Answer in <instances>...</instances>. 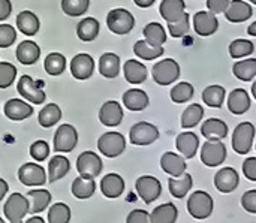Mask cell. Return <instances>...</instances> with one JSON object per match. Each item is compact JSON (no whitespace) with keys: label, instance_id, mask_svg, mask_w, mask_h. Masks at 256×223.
Masks as SVG:
<instances>
[{"label":"cell","instance_id":"31","mask_svg":"<svg viewBox=\"0 0 256 223\" xmlns=\"http://www.w3.org/2000/svg\"><path fill=\"white\" fill-rule=\"evenodd\" d=\"M99 72L105 78H116L120 72V57L114 52H105L99 58Z\"/></svg>","mask_w":256,"mask_h":223},{"label":"cell","instance_id":"35","mask_svg":"<svg viewBox=\"0 0 256 223\" xmlns=\"http://www.w3.org/2000/svg\"><path fill=\"white\" fill-rule=\"evenodd\" d=\"M177 218H178V210L172 202H166L156 207L150 214L152 223H176Z\"/></svg>","mask_w":256,"mask_h":223},{"label":"cell","instance_id":"13","mask_svg":"<svg viewBox=\"0 0 256 223\" xmlns=\"http://www.w3.org/2000/svg\"><path fill=\"white\" fill-rule=\"evenodd\" d=\"M18 180L24 186H42L46 183V172L40 165L28 162L18 170Z\"/></svg>","mask_w":256,"mask_h":223},{"label":"cell","instance_id":"25","mask_svg":"<svg viewBox=\"0 0 256 223\" xmlns=\"http://www.w3.org/2000/svg\"><path fill=\"white\" fill-rule=\"evenodd\" d=\"M228 108L232 114L242 116L249 111L250 108V98L246 90L243 88H236L231 92L228 96Z\"/></svg>","mask_w":256,"mask_h":223},{"label":"cell","instance_id":"42","mask_svg":"<svg viewBox=\"0 0 256 223\" xmlns=\"http://www.w3.org/2000/svg\"><path fill=\"white\" fill-rule=\"evenodd\" d=\"M232 72L242 81H252L256 76V58L237 62L232 68Z\"/></svg>","mask_w":256,"mask_h":223},{"label":"cell","instance_id":"50","mask_svg":"<svg viewBox=\"0 0 256 223\" xmlns=\"http://www.w3.org/2000/svg\"><path fill=\"white\" fill-rule=\"evenodd\" d=\"M48 154H50V146H48L46 141L39 140V141H34V142L30 146V156H32L34 160L42 162V160L46 159Z\"/></svg>","mask_w":256,"mask_h":223},{"label":"cell","instance_id":"12","mask_svg":"<svg viewBox=\"0 0 256 223\" xmlns=\"http://www.w3.org/2000/svg\"><path fill=\"white\" fill-rule=\"evenodd\" d=\"M16 90L26 100H28L34 105H42L46 99L45 92L34 82V80L30 75H22L18 80Z\"/></svg>","mask_w":256,"mask_h":223},{"label":"cell","instance_id":"33","mask_svg":"<svg viewBox=\"0 0 256 223\" xmlns=\"http://www.w3.org/2000/svg\"><path fill=\"white\" fill-rule=\"evenodd\" d=\"M192 184H194V180H192V176L190 174H183L182 177H171L168 180V188H170V194L174 196V198H184L188 195V192L192 189Z\"/></svg>","mask_w":256,"mask_h":223},{"label":"cell","instance_id":"34","mask_svg":"<svg viewBox=\"0 0 256 223\" xmlns=\"http://www.w3.org/2000/svg\"><path fill=\"white\" fill-rule=\"evenodd\" d=\"M99 21L96 18L87 16L84 20H81L76 26V34L82 42H92L98 38L99 34Z\"/></svg>","mask_w":256,"mask_h":223},{"label":"cell","instance_id":"59","mask_svg":"<svg viewBox=\"0 0 256 223\" xmlns=\"http://www.w3.org/2000/svg\"><path fill=\"white\" fill-rule=\"evenodd\" d=\"M24 223H45V220L42 218H39V216H33V218H30L28 220H26Z\"/></svg>","mask_w":256,"mask_h":223},{"label":"cell","instance_id":"62","mask_svg":"<svg viewBox=\"0 0 256 223\" xmlns=\"http://www.w3.org/2000/svg\"><path fill=\"white\" fill-rule=\"evenodd\" d=\"M0 223H6V222H4V220H3V219L0 218Z\"/></svg>","mask_w":256,"mask_h":223},{"label":"cell","instance_id":"32","mask_svg":"<svg viewBox=\"0 0 256 223\" xmlns=\"http://www.w3.org/2000/svg\"><path fill=\"white\" fill-rule=\"evenodd\" d=\"M70 170V162L64 156H54L48 162V182L54 183L60 178H63Z\"/></svg>","mask_w":256,"mask_h":223},{"label":"cell","instance_id":"49","mask_svg":"<svg viewBox=\"0 0 256 223\" xmlns=\"http://www.w3.org/2000/svg\"><path fill=\"white\" fill-rule=\"evenodd\" d=\"M168 30L172 38H182L189 32V14L184 12L182 18L174 22H168Z\"/></svg>","mask_w":256,"mask_h":223},{"label":"cell","instance_id":"45","mask_svg":"<svg viewBox=\"0 0 256 223\" xmlns=\"http://www.w3.org/2000/svg\"><path fill=\"white\" fill-rule=\"evenodd\" d=\"M255 51V46L248 39H236L230 44V54L232 58H242L250 56Z\"/></svg>","mask_w":256,"mask_h":223},{"label":"cell","instance_id":"22","mask_svg":"<svg viewBox=\"0 0 256 223\" xmlns=\"http://www.w3.org/2000/svg\"><path fill=\"white\" fill-rule=\"evenodd\" d=\"M176 146L184 159H192L200 148V138L194 132H183L177 136Z\"/></svg>","mask_w":256,"mask_h":223},{"label":"cell","instance_id":"6","mask_svg":"<svg viewBox=\"0 0 256 223\" xmlns=\"http://www.w3.org/2000/svg\"><path fill=\"white\" fill-rule=\"evenodd\" d=\"M226 159V147L220 140H207L201 148V160L208 168H216Z\"/></svg>","mask_w":256,"mask_h":223},{"label":"cell","instance_id":"37","mask_svg":"<svg viewBox=\"0 0 256 223\" xmlns=\"http://www.w3.org/2000/svg\"><path fill=\"white\" fill-rule=\"evenodd\" d=\"M60 118H62V110L56 104H46L39 111V116H38L39 124L42 128H52L54 124L58 123Z\"/></svg>","mask_w":256,"mask_h":223},{"label":"cell","instance_id":"10","mask_svg":"<svg viewBox=\"0 0 256 223\" xmlns=\"http://www.w3.org/2000/svg\"><path fill=\"white\" fill-rule=\"evenodd\" d=\"M129 138L134 146H150L159 138V129L152 123L140 122L132 126Z\"/></svg>","mask_w":256,"mask_h":223},{"label":"cell","instance_id":"41","mask_svg":"<svg viewBox=\"0 0 256 223\" xmlns=\"http://www.w3.org/2000/svg\"><path fill=\"white\" fill-rule=\"evenodd\" d=\"M204 117V108L198 104H192L184 110L182 114V126L183 129H192L195 128Z\"/></svg>","mask_w":256,"mask_h":223},{"label":"cell","instance_id":"7","mask_svg":"<svg viewBox=\"0 0 256 223\" xmlns=\"http://www.w3.org/2000/svg\"><path fill=\"white\" fill-rule=\"evenodd\" d=\"M28 210H30V204L27 198L16 192L8 198L3 207V213L10 223H21L22 218L28 213Z\"/></svg>","mask_w":256,"mask_h":223},{"label":"cell","instance_id":"60","mask_svg":"<svg viewBox=\"0 0 256 223\" xmlns=\"http://www.w3.org/2000/svg\"><path fill=\"white\" fill-rule=\"evenodd\" d=\"M248 33H249L250 36H256V21L255 22H252V24L248 27Z\"/></svg>","mask_w":256,"mask_h":223},{"label":"cell","instance_id":"17","mask_svg":"<svg viewBox=\"0 0 256 223\" xmlns=\"http://www.w3.org/2000/svg\"><path fill=\"white\" fill-rule=\"evenodd\" d=\"M238 182H240L238 172L231 166L222 168L214 176V186L222 194H230V192L236 190L238 186Z\"/></svg>","mask_w":256,"mask_h":223},{"label":"cell","instance_id":"30","mask_svg":"<svg viewBox=\"0 0 256 223\" xmlns=\"http://www.w3.org/2000/svg\"><path fill=\"white\" fill-rule=\"evenodd\" d=\"M201 134L207 140H224L228 135V124L219 118H208L204 122Z\"/></svg>","mask_w":256,"mask_h":223},{"label":"cell","instance_id":"40","mask_svg":"<svg viewBox=\"0 0 256 223\" xmlns=\"http://www.w3.org/2000/svg\"><path fill=\"white\" fill-rule=\"evenodd\" d=\"M225 88L222 86H208L204 92H202V100L206 105L212 106V108H220L224 105L225 100Z\"/></svg>","mask_w":256,"mask_h":223},{"label":"cell","instance_id":"15","mask_svg":"<svg viewBox=\"0 0 256 223\" xmlns=\"http://www.w3.org/2000/svg\"><path fill=\"white\" fill-rule=\"evenodd\" d=\"M194 28L200 36H212L219 28V20L210 10H200L194 16Z\"/></svg>","mask_w":256,"mask_h":223},{"label":"cell","instance_id":"61","mask_svg":"<svg viewBox=\"0 0 256 223\" xmlns=\"http://www.w3.org/2000/svg\"><path fill=\"white\" fill-rule=\"evenodd\" d=\"M252 94H254V98H255L256 100V81L252 84Z\"/></svg>","mask_w":256,"mask_h":223},{"label":"cell","instance_id":"55","mask_svg":"<svg viewBox=\"0 0 256 223\" xmlns=\"http://www.w3.org/2000/svg\"><path fill=\"white\" fill-rule=\"evenodd\" d=\"M230 2L231 0H207V6H208L210 12L220 14V12L226 10V8L230 6Z\"/></svg>","mask_w":256,"mask_h":223},{"label":"cell","instance_id":"29","mask_svg":"<svg viewBox=\"0 0 256 223\" xmlns=\"http://www.w3.org/2000/svg\"><path fill=\"white\" fill-rule=\"evenodd\" d=\"M123 70L129 84H142L147 80V68L138 60H128Z\"/></svg>","mask_w":256,"mask_h":223},{"label":"cell","instance_id":"24","mask_svg":"<svg viewBox=\"0 0 256 223\" xmlns=\"http://www.w3.org/2000/svg\"><path fill=\"white\" fill-rule=\"evenodd\" d=\"M123 104L130 111H142L148 106L150 99L147 93L141 88H130L123 94Z\"/></svg>","mask_w":256,"mask_h":223},{"label":"cell","instance_id":"43","mask_svg":"<svg viewBox=\"0 0 256 223\" xmlns=\"http://www.w3.org/2000/svg\"><path fill=\"white\" fill-rule=\"evenodd\" d=\"M134 52L136 54V57H140L142 60H154L164 54V48L162 46H153L144 39V40H138L134 45Z\"/></svg>","mask_w":256,"mask_h":223},{"label":"cell","instance_id":"23","mask_svg":"<svg viewBox=\"0 0 256 223\" xmlns=\"http://www.w3.org/2000/svg\"><path fill=\"white\" fill-rule=\"evenodd\" d=\"M100 190L106 198H118L124 192V180L118 174H106L100 182Z\"/></svg>","mask_w":256,"mask_h":223},{"label":"cell","instance_id":"53","mask_svg":"<svg viewBox=\"0 0 256 223\" xmlns=\"http://www.w3.org/2000/svg\"><path fill=\"white\" fill-rule=\"evenodd\" d=\"M243 174L248 180L256 182V158H248L243 162Z\"/></svg>","mask_w":256,"mask_h":223},{"label":"cell","instance_id":"8","mask_svg":"<svg viewBox=\"0 0 256 223\" xmlns=\"http://www.w3.org/2000/svg\"><path fill=\"white\" fill-rule=\"evenodd\" d=\"M78 144V132L70 124H60L54 134V150L57 153H69Z\"/></svg>","mask_w":256,"mask_h":223},{"label":"cell","instance_id":"19","mask_svg":"<svg viewBox=\"0 0 256 223\" xmlns=\"http://www.w3.org/2000/svg\"><path fill=\"white\" fill-rule=\"evenodd\" d=\"M33 114V108L32 105H28L27 102L21 100V99H10L6 102L4 105V116L9 120L14 122H21L28 118Z\"/></svg>","mask_w":256,"mask_h":223},{"label":"cell","instance_id":"38","mask_svg":"<svg viewBox=\"0 0 256 223\" xmlns=\"http://www.w3.org/2000/svg\"><path fill=\"white\" fill-rule=\"evenodd\" d=\"M146 40L153 45V46H162L166 40V33L165 28L162 27V24L159 22H150L144 27L142 30Z\"/></svg>","mask_w":256,"mask_h":223},{"label":"cell","instance_id":"18","mask_svg":"<svg viewBox=\"0 0 256 223\" xmlns=\"http://www.w3.org/2000/svg\"><path fill=\"white\" fill-rule=\"evenodd\" d=\"M160 166L171 177H182L186 172V168H188L184 158L178 156V154H176L172 152H166L160 158Z\"/></svg>","mask_w":256,"mask_h":223},{"label":"cell","instance_id":"56","mask_svg":"<svg viewBox=\"0 0 256 223\" xmlns=\"http://www.w3.org/2000/svg\"><path fill=\"white\" fill-rule=\"evenodd\" d=\"M12 12L10 0H0V21H4Z\"/></svg>","mask_w":256,"mask_h":223},{"label":"cell","instance_id":"52","mask_svg":"<svg viewBox=\"0 0 256 223\" xmlns=\"http://www.w3.org/2000/svg\"><path fill=\"white\" fill-rule=\"evenodd\" d=\"M242 206L246 212L256 214V190H249L242 196Z\"/></svg>","mask_w":256,"mask_h":223},{"label":"cell","instance_id":"44","mask_svg":"<svg viewBox=\"0 0 256 223\" xmlns=\"http://www.w3.org/2000/svg\"><path fill=\"white\" fill-rule=\"evenodd\" d=\"M70 208L64 202H57L48 210V223H69Z\"/></svg>","mask_w":256,"mask_h":223},{"label":"cell","instance_id":"36","mask_svg":"<svg viewBox=\"0 0 256 223\" xmlns=\"http://www.w3.org/2000/svg\"><path fill=\"white\" fill-rule=\"evenodd\" d=\"M96 190V183L93 178H86V177H78L72 183V195L78 200H88L93 196Z\"/></svg>","mask_w":256,"mask_h":223},{"label":"cell","instance_id":"39","mask_svg":"<svg viewBox=\"0 0 256 223\" xmlns=\"http://www.w3.org/2000/svg\"><path fill=\"white\" fill-rule=\"evenodd\" d=\"M44 68L48 75L51 76H58L64 72L66 69V57L60 52H51L45 57L44 60Z\"/></svg>","mask_w":256,"mask_h":223},{"label":"cell","instance_id":"28","mask_svg":"<svg viewBox=\"0 0 256 223\" xmlns=\"http://www.w3.org/2000/svg\"><path fill=\"white\" fill-rule=\"evenodd\" d=\"M184 9H186L184 0H162L159 6V12L166 22H174L178 18H182Z\"/></svg>","mask_w":256,"mask_h":223},{"label":"cell","instance_id":"48","mask_svg":"<svg viewBox=\"0 0 256 223\" xmlns=\"http://www.w3.org/2000/svg\"><path fill=\"white\" fill-rule=\"evenodd\" d=\"M16 76V68L9 62H0V88H8L14 84Z\"/></svg>","mask_w":256,"mask_h":223},{"label":"cell","instance_id":"26","mask_svg":"<svg viewBox=\"0 0 256 223\" xmlns=\"http://www.w3.org/2000/svg\"><path fill=\"white\" fill-rule=\"evenodd\" d=\"M16 27L26 36H34L39 32V18L32 10H22L16 15Z\"/></svg>","mask_w":256,"mask_h":223},{"label":"cell","instance_id":"4","mask_svg":"<svg viewBox=\"0 0 256 223\" xmlns=\"http://www.w3.org/2000/svg\"><path fill=\"white\" fill-rule=\"evenodd\" d=\"M255 138V126L250 122L240 123L232 134V148L238 154H248Z\"/></svg>","mask_w":256,"mask_h":223},{"label":"cell","instance_id":"51","mask_svg":"<svg viewBox=\"0 0 256 223\" xmlns=\"http://www.w3.org/2000/svg\"><path fill=\"white\" fill-rule=\"evenodd\" d=\"M16 39V32L10 24H0V48H9Z\"/></svg>","mask_w":256,"mask_h":223},{"label":"cell","instance_id":"58","mask_svg":"<svg viewBox=\"0 0 256 223\" xmlns=\"http://www.w3.org/2000/svg\"><path fill=\"white\" fill-rule=\"evenodd\" d=\"M135 4H138L140 8H148L154 3V0H134Z\"/></svg>","mask_w":256,"mask_h":223},{"label":"cell","instance_id":"16","mask_svg":"<svg viewBox=\"0 0 256 223\" xmlns=\"http://www.w3.org/2000/svg\"><path fill=\"white\" fill-rule=\"evenodd\" d=\"M99 120L104 126L116 128L123 120V108L117 100H108L99 111Z\"/></svg>","mask_w":256,"mask_h":223},{"label":"cell","instance_id":"1","mask_svg":"<svg viewBox=\"0 0 256 223\" xmlns=\"http://www.w3.org/2000/svg\"><path fill=\"white\" fill-rule=\"evenodd\" d=\"M213 198L204 192V190H196L190 195L189 201H188V212L194 219L198 220H204L208 216H212L213 213Z\"/></svg>","mask_w":256,"mask_h":223},{"label":"cell","instance_id":"20","mask_svg":"<svg viewBox=\"0 0 256 223\" xmlns=\"http://www.w3.org/2000/svg\"><path fill=\"white\" fill-rule=\"evenodd\" d=\"M254 15V9L249 3L243 0H231L225 10V16L231 22H243Z\"/></svg>","mask_w":256,"mask_h":223},{"label":"cell","instance_id":"14","mask_svg":"<svg viewBox=\"0 0 256 223\" xmlns=\"http://www.w3.org/2000/svg\"><path fill=\"white\" fill-rule=\"evenodd\" d=\"M94 72V60L90 54L81 52L70 60V74L75 80H88Z\"/></svg>","mask_w":256,"mask_h":223},{"label":"cell","instance_id":"9","mask_svg":"<svg viewBox=\"0 0 256 223\" xmlns=\"http://www.w3.org/2000/svg\"><path fill=\"white\" fill-rule=\"evenodd\" d=\"M135 189L138 192V196L146 204L154 202L160 196V194H162V184L153 176H142V177H140L136 180V183H135Z\"/></svg>","mask_w":256,"mask_h":223},{"label":"cell","instance_id":"54","mask_svg":"<svg viewBox=\"0 0 256 223\" xmlns=\"http://www.w3.org/2000/svg\"><path fill=\"white\" fill-rule=\"evenodd\" d=\"M126 223H152L150 214L146 210H134L129 213Z\"/></svg>","mask_w":256,"mask_h":223},{"label":"cell","instance_id":"21","mask_svg":"<svg viewBox=\"0 0 256 223\" xmlns=\"http://www.w3.org/2000/svg\"><path fill=\"white\" fill-rule=\"evenodd\" d=\"M15 56H16V60L21 64L30 66V64H34L39 60V57H40V48L33 40H22L18 45V48L15 51Z\"/></svg>","mask_w":256,"mask_h":223},{"label":"cell","instance_id":"11","mask_svg":"<svg viewBox=\"0 0 256 223\" xmlns=\"http://www.w3.org/2000/svg\"><path fill=\"white\" fill-rule=\"evenodd\" d=\"M76 171L81 177L94 180L102 171V160L94 152H82L76 159Z\"/></svg>","mask_w":256,"mask_h":223},{"label":"cell","instance_id":"47","mask_svg":"<svg viewBox=\"0 0 256 223\" xmlns=\"http://www.w3.org/2000/svg\"><path fill=\"white\" fill-rule=\"evenodd\" d=\"M194 98V86L189 82H180L172 87L171 90V99L176 104H184Z\"/></svg>","mask_w":256,"mask_h":223},{"label":"cell","instance_id":"27","mask_svg":"<svg viewBox=\"0 0 256 223\" xmlns=\"http://www.w3.org/2000/svg\"><path fill=\"white\" fill-rule=\"evenodd\" d=\"M26 198H27V201L30 204L28 213H32V214H38V213L44 212L51 202V194L48 190H45V189L30 190V192H27Z\"/></svg>","mask_w":256,"mask_h":223},{"label":"cell","instance_id":"2","mask_svg":"<svg viewBox=\"0 0 256 223\" xmlns=\"http://www.w3.org/2000/svg\"><path fill=\"white\" fill-rule=\"evenodd\" d=\"M106 26L116 34H128L135 26V18L128 9L117 8L108 12Z\"/></svg>","mask_w":256,"mask_h":223},{"label":"cell","instance_id":"46","mask_svg":"<svg viewBox=\"0 0 256 223\" xmlns=\"http://www.w3.org/2000/svg\"><path fill=\"white\" fill-rule=\"evenodd\" d=\"M90 0H62V10L69 16H80L87 12Z\"/></svg>","mask_w":256,"mask_h":223},{"label":"cell","instance_id":"3","mask_svg":"<svg viewBox=\"0 0 256 223\" xmlns=\"http://www.w3.org/2000/svg\"><path fill=\"white\" fill-rule=\"evenodd\" d=\"M152 75H153V80L156 81V84L168 86V84H172L174 81L178 80V76H180V66H178V63L176 60L165 58V60L158 62L153 66Z\"/></svg>","mask_w":256,"mask_h":223},{"label":"cell","instance_id":"63","mask_svg":"<svg viewBox=\"0 0 256 223\" xmlns=\"http://www.w3.org/2000/svg\"><path fill=\"white\" fill-rule=\"evenodd\" d=\"M249 2H252V3H255L256 4V0H249Z\"/></svg>","mask_w":256,"mask_h":223},{"label":"cell","instance_id":"57","mask_svg":"<svg viewBox=\"0 0 256 223\" xmlns=\"http://www.w3.org/2000/svg\"><path fill=\"white\" fill-rule=\"evenodd\" d=\"M8 190H9V186H8V183H6L3 178H0V201L4 198V195L8 194Z\"/></svg>","mask_w":256,"mask_h":223},{"label":"cell","instance_id":"5","mask_svg":"<svg viewBox=\"0 0 256 223\" xmlns=\"http://www.w3.org/2000/svg\"><path fill=\"white\" fill-rule=\"evenodd\" d=\"M99 152L106 158H117L126 148V140L120 132H106L98 140Z\"/></svg>","mask_w":256,"mask_h":223}]
</instances>
